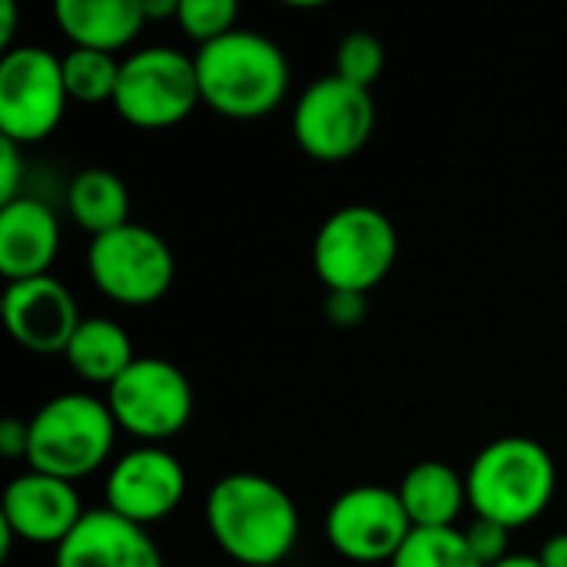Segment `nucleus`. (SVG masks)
Here are the masks:
<instances>
[{
  "instance_id": "f257e3e1",
  "label": "nucleus",
  "mask_w": 567,
  "mask_h": 567,
  "mask_svg": "<svg viewBox=\"0 0 567 567\" xmlns=\"http://www.w3.org/2000/svg\"><path fill=\"white\" fill-rule=\"evenodd\" d=\"M206 528L236 567H282L299 542V508L279 482L233 472L206 495Z\"/></svg>"
},
{
  "instance_id": "f03ea898",
  "label": "nucleus",
  "mask_w": 567,
  "mask_h": 567,
  "mask_svg": "<svg viewBox=\"0 0 567 567\" xmlns=\"http://www.w3.org/2000/svg\"><path fill=\"white\" fill-rule=\"evenodd\" d=\"M203 103L226 120L269 116L289 93L282 47L256 30H233L193 53Z\"/></svg>"
},
{
  "instance_id": "7ed1b4c3",
  "label": "nucleus",
  "mask_w": 567,
  "mask_h": 567,
  "mask_svg": "<svg viewBox=\"0 0 567 567\" xmlns=\"http://www.w3.org/2000/svg\"><path fill=\"white\" fill-rule=\"evenodd\" d=\"M465 482L475 518H488L515 532L548 512L558 492V465L542 442L505 435L475 455Z\"/></svg>"
},
{
  "instance_id": "20e7f679",
  "label": "nucleus",
  "mask_w": 567,
  "mask_h": 567,
  "mask_svg": "<svg viewBox=\"0 0 567 567\" xmlns=\"http://www.w3.org/2000/svg\"><path fill=\"white\" fill-rule=\"evenodd\" d=\"M30 422V472L53 475L63 482H80L103 468L116 442V422L103 399L86 392H63L43 402Z\"/></svg>"
},
{
  "instance_id": "39448f33",
  "label": "nucleus",
  "mask_w": 567,
  "mask_h": 567,
  "mask_svg": "<svg viewBox=\"0 0 567 567\" xmlns=\"http://www.w3.org/2000/svg\"><path fill=\"white\" fill-rule=\"evenodd\" d=\"M399 259L395 223L365 203L336 209L316 233L312 269L329 292L369 296Z\"/></svg>"
},
{
  "instance_id": "423d86ee",
  "label": "nucleus",
  "mask_w": 567,
  "mask_h": 567,
  "mask_svg": "<svg viewBox=\"0 0 567 567\" xmlns=\"http://www.w3.org/2000/svg\"><path fill=\"white\" fill-rule=\"evenodd\" d=\"M86 269L93 286L110 302L130 309L159 302L176 279V259L169 243L143 223H126L113 233L90 239Z\"/></svg>"
},
{
  "instance_id": "0eeeda50",
  "label": "nucleus",
  "mask_w": 567,
  "mask_h": 567,
  "mask_svg": "<svg viewBox=\"0 0 567 567\" xmlns=\"http://www.w3.org/2000/svg\"><path fill=\"white\" fill-rule=\"evenodd\" d=\"M375 133V100L336 73L312 80L292 106V136L309 159L346 163Z\"/></svg>"
},
{
  "instance_id": "6e6552de",
  "label": "nucleus",
  "mask_w": 567,
  "mask_h": 567,
  "mask_svg": "<svg viewBox=\"0 0 567 567\" xmlns=\"http://www.w3.org/2000/svg\"><path fill=\"white\" fill-rule=\"evenodd\" d=\"M203 103L196 60L176 47H146L123 60L113 96L116 113L140 130L183 123Z\"/></svg>"
},
{
  "instance_id": "1a4fd4ad",
  "label": "nucleus",
  "mask_w": 567,
  "mask_h": 567,
  "mask_svg": "<svg viewBox=\"0 0 567 567\" xmlns=\"http://www.w3.org/2000/svg\"><path fill=\"white\" fill-rule=\"evenodd\" d=\"M106 405L120 432L143 445H159L189 425L196 399L179 365L136 355V362L106 389Z\"/></svg>"
},
{
  "instance_id": "9d476101",
  "label": "nucleus",
  "mask_w": 567,
  "mask_h": 567,
  "mask_svg": "<svg viewBox=\"0 0 567 567\" xmlns=\"http://www.w3.org/2000/svg\"><path fill=\"white\" fill-rule=\"evenodd\" d=\"M70 93L63 60L47 47H13L0 60V136L30 146L56 133Z\"/></svg>"
},
{
  "instance_id": "9b49d317",
  "label": "nucleus",
  "mask_w": 567,
  "mask_h": 567,
  "mask_svg": "<svg viewBox=\"0 0 567 567\" xmlns=\"http://www.w3.org/2000/svg\"><path fill=\"white\" fill-rule=\"evenodd\" d=\"M412 532L399 492L385 485L346 488L326 512V538L352 565H392Z\"/></svg>"
},
{
  "instance_id": "f8f14e48",
  "label": "nucleus",
  "mask_w": 567,
  "mask_h": 567,
  "mask_svg": "<svg viewBox=\"0 0 567 567\" xmlns=\"http://www.w3.org/2000/svg\"><path fill=\"white\" fill-rule=\"evenodd\" d=\"M106 508L133 525L169 518L186 498V468L159 445H140L120 455L103 485Z\"/></svg>"
},
{
  "instance_id": "ddd939ff",
  "label": "nucleus",
  "mask_w": 567,
  "mask_h": 567,
  "mask_svg": "<svg viewBox=\"0 0 567 567\" xmlns=\"http://www.w3.org/2000/svg\"><path fill=\"white\" fill-rule=\"evenodd\" d=\"M80 322L73 292L53 276L7 282L3 289V326L27 352L63 355Z\"/></svg>"
},
{
  "instance_id": "4468645a",
  "label": "nucleus",
  "mask_w": 567,
  "mask_h": 567,
  "mask_svg": "<svg viewBox=\"0 0 567 567\" xmlns=\"http://www.w3.org/2000/svg\"><path fill=\"white\" fill-rule=\"evenodd\" d=\"M83 515L86 508L76 485L40 472H23L13 478L0 505V525L13 538L27 545H50L53 551L70 538Z\"/></svg>"
},
{
  "instance_id": "2eb2a0df",
  "label": "nucleus",
  "mask_w": 567,
  "mask_h": 567,
  "mask_svg": "<svg viewBox=\"0 0 567 567\" xmlns=\"http://www.w3.org/2000/svg\"><path fill=\"white\" fill-rule=\"evenodd\" d=\"M53 567H166L163 551L143 525L116 512L86 508L70 538L53 551Z\"/></svg>"
},
{
  "instance_id": "dca6fc26",
  "label": "nucleus",
  "mask_w": 567,
  "mask_h": 567,
  "mask_svg": "<svg viewBox=\"0 0 567 567\" xmlns=\"http://www.w3.org/2000/svg\"><path fill=\"white\" fill-rule=\"evenodd\" d=\"M60 252V223L53 209L33 196L0 206V272L7 282L50 276Z\"/></svg>"
},
{
  "instance_id": "f3484780",
  "label": "nucleus",
  "mask_w": 567,
  "mask_h": 567,
  "mask_svg": "<svg viewBox=\"0 0 567 567\" xmlns=\"http://www.w3.org/2000/svg\"><path fill=\"white\" fill-rule=\"evenodd\" d=\"M53 17L73 47L100 53L130 47L146 27L140 0H56Z\"/></svg>"
},
{
  "instance_id": "a211bd4d",
  "label": "nucleus",
  "mask_w": 567,
  "mask_h": 567,
  "mask_svg": "<svg viewBox=\"0 0 567 567\" xmlns=\"http://www.w3.org/2000/svg\"><path fill=\"white\" fill-rule=\"evenodd\" d=\"M399 498L412 528H455L468 505V482L445 462H419L399 482Z\"/></svg>"
},
{
  "instance_id": "6ab92c4d",
  "label": "nucleus",
  "mask_w": 567,
  "mask_h": 567,
  "mask_svg": "<svg viewBox=\"0 0 567 567\" xmlns=\"http://www.w3.org/2000/svg\"><path fill=\"white\" fill-rule=\"evenodd\" d=\"M63 359L83 382L106 385V389L136 362L133 339L126 336V329L110 319H100V316L80 322Z\"/></svg>"
},
{
  "instance_id": "aec40b11",
  "label": "nucleus",
  "mask_w": 567,
  "mask_h": 567,
  "mask_svg": "<svg viewBox=\"0 0 567 567\" xmlns=\"http://www.w3.org/2000/svg\"><path fill=\"white\" fill-rule=\"evenodd\" d=\"M66 213L96 239L130 223V189L113 169H83L66 189Z\"/></svg>"
},
{
  "instance_id": "412c9836",
  "label": "nucleus",
  "mask_w": 567,
  "mask_h": 567,
  "mask_svg": "<svg viewBox=\"0 0 567 567\" xmlns=\"http://www.w3.org/2000/svg\"><path fill=\"white\" fill-rule=\"evenodd\" d=\"M63 60V83L70 100L76 103H113L116 86H120V70L123 60H116L113 53H100V50H83L73 47Z\"/></svg>"
},
{
  "instance_id": "4be33fe9",
  "label": "nucleus",
  "mask_w": 567,
  "mask_h": 567,
  "mask_svg": "<svg viewBox=\"0 0 567 567\" xmlns=\"http://www.w3.org/2000/svg\"><path fill=\"white\" fill-rule=\"evenodd\" d=\"M389 567H482L458 528H415Z\"/></svg>"
},
{
  "instance_id": "5701e85b",
  "label": "nucleus",
  "mask_w": 567,
  "mask_h": 567,
  "mask_svg": "<svg viewBox=\"0 0 567 567\" xmlns=\"http://www.w3.org/2000/svg\"><path fill=\"white\" fill-rule=\"evenodd\" d=\"M385 70V47L375 33L369 30H355V33H346L336 47V76L362 86V90H372L375 80L382 76Z\"/></svg>"
},
{
  "instance_id": "b1692460",
  "label": "nucleus",
  "mask_w": 567,
  "mask_h": 567,
  "mask_svg": "<svg viewBox=\"0 0 567 567\" xmlns=\"http://www.w3.org/2000/svg\"><path fill=\"white\" fill-rule=\"evenodd\" d=\"M236 20H239L236 0H179V13H176L179 30L199 47L239 30Z\"/></svg>"
},
{
  "instance_id": "393cba45",
  "label": "nucleus",
  "mask_w": 567,
  "mask_h": 567,
  "mask_svg": "<svg viewBox=\"0 0 567 567\" xmlns=\"http://www.w3.org/2000/svg\"><path fill=\"white\" fill-rule=\"evenodd\" d=\"M462 535H465L472 555L478 558L482 567H498L502 561L512 558V532L505 525H498V522L475 518Z\"/></svg>"
},
{
  "instance_id": "a878e982",
  "label": "nucleus",
  "mask_w": 567,
  "mask_h": 567,
  "mask_svg": "<svg viewBox=\"0 0 567 567\" xmlns=\"http://www.w3.org/2000/svg\"><path fill=\"white\" fill-rule=\"evenodd\" d=\"M326 319L339 329H355L369 316V296L362 292H329L326 302Z\"/></svg>"
},
{
  "instance_id": "bb28decb",
  "label": "nucleus",
  "mask_w": 567,
  "mask_h": 567,
  "mask_svg": "<svg viewBox=\"0 0 567 567\" xmlns=\"http://www.w3.org/2000/svg\"><path fill=\"white\" fill-rule=\"evenodd\" d=\"M20 169H23V159H20V146L3 140L0 136V206L20 199Z\"/></svg>"
},
{
  "instance_id": "cd10ccee",
  "label": "nucleus",
  "mask_w": 567,
  "mask_h": 567,
  "mask_svg": "<svg viewBox=\"0 0 567 567\" xmlns=\"http://www.w3.org/2000/svg\"><path fill=\"white\" fill-rule=\"evenodd\" d=\"M27 449H30V422L3 419L0 422V452H3V458H23L27 462Z\"/></svg>"
},
{
  "instance_id": "c85d7f7f",
  "label": "nucleus",
  "mask_w": 567,
  "mask_h": 567,
  "mask_svg": "<svg viewBox=\"0 0 567 567\" xmlns=\"http://www.w3.org/2000/svg\"><path fill=\"white\" fill-rule=\"evenodd\" d=\"M538 561H542V567H567V532L551 535V538L542 545Z\"/></svg>"
},
{
  "instance_id": "c756f323",
  "label": "nucleus",
  "mask_w": 567,
  "mask_h": 567,
  "mask_svg": "<svg viewBox=\"0 0 567 567\" xmlns=\"http://www.w3.org/2000/svg\"><path fill=\"white\" fill-rule=\"evenodd\" d=\"M0 47L3 53L13 50V30H17V3L13 0H0Z\"/></svg>"
},
{
  "instance_id": "7c9ffc66",
  "label": "nucleus",
  "mask_w": 567,
  "mask_h": 567,
  "mask_svg": "<svg viewBox=\"0 0 567 567\" xmlns=\"http://www.w3.org/2000/svg\"><path fill=\"white\" fill-rule=\"evenodd\" d=\"M498 567H542V561L532 558V555H512L508 561H502Z\"/></svg>"
}]
</instances>
